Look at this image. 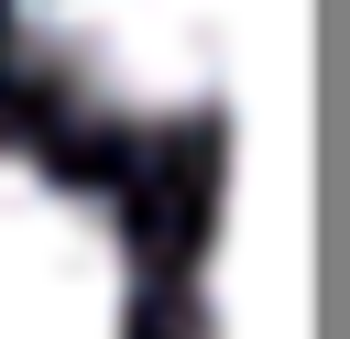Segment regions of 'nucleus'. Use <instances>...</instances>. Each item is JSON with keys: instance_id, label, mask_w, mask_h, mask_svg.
Wrapping results in <instances>:
<instances>
[{"instance_id": "nucleus-1", "label": "nucleus", "mask_w": 350, "mask_h": 339, "mask_svg": "<svg viewBox=\"0 0 350 339\" xmlns=\"http://www.w3.org/2000/svg\"><path fill=\"white\" fill-rule=\"evenodd\" d=\"M22 44L120 120H186L230 87L241 0H11Z\"/></svg>"}, {"instance_id": "nucleus-2", "label": "nucleus", "mask_w": 350, "mask_h": 339, "mask_svg": "<svg viewBox=\"0 0 350 339\" xmlns=\"http://www.w3.org/2000/svg\"><path fill=\"white\" fill-rule=\"evenodd\" d=\"M120 328H131V262L109 208L0 153V339H120Z\"/></svg>"}]
</instances>
